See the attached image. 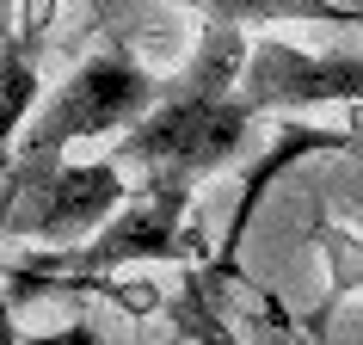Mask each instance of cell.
I'll return each instance as SVG.
<instances>
[{
	"label": "cell",
	"mask_w": 363,
	"mask_h": 345,
	"mask_svg": "<svg viewBox=\"0 0 363 345\" xmlns=\"http://www.w3.org/2000/svg\"><path fill=\"white\" fill-rule=\"evenodd\" d=\"M247 43L252 38L234 25H197V43L179 62V75L160 80L154 105L117 136V167L130 179H179V185H203L210 172L234 167L259 124L240 99Z\"/></svg>",
	"instance_id": "6da1fadb"
},
{
	"label": "cell",
	"mask_w": 363,
	"mask_h": 345,
	"mask_svg": "<svg viewBox=\"0 0 363 345\" xmlns=\"http://www.w3.org/2000/svg\"><path fill=\"white\" fill-rule=\"evenodd\" d=\"M191 197L197 185H179V179H130L123 204L86 241L43 247L19 265H0L6 296L31 302V296H50V290H105V296H123L130 308H154V290H117V271L197 259L203 241L191 229Z\"/></svg>",
	"instance_id": "7a4b0ae2"
},
{
	"label": "cell",
	"mask_w": 363,
	"mask_h": 345,
	"mask_svg": "<svg viewBox=\"0 0 363 345\" xmlns=\"http://www.w3.org/2000/svg\"><path fill=\"white\" fill-rule=\"evenodd\" d=\"M154 87H160V75L135 56L130 43H105L93 56H80L74 75L31 111V124L13 136V148L0 154V197H13L19 185L56 172L80 142L123 136L154 105Z\"/></svg>",
	"instance_id": "3957f363"
},
{
	"label": "cell",
	"mask_w": 363,
	"mask_h": 345,
	"mask_svg": "<svg viewBox=\"0 0 363 345\" xmlns=\"http://www.w3.org/2000/svg\"><path fill=\"white\" fill-rule=\"evenodd\" d=\"M240 99L252 117H296V111H363V50H302L289 38L247 43Z\"/></svg>",
	"instance_id": "277c9868"
},
{
	"label": "cell",
	"mask_w": 363,
	"mask_h": 345,
	"mask_svg": "<svg viewBox=\"0 0 363 345\" xmlns=\"http://www.w3.org/2000/svg\"><path fill=\"white\" fill-rule=\"evenodd\" d=\"M130 172L117 160H62L13 197H0V247L31 241V247H74L123 204Z\"/></svg>",
	"instance_id": "5b68a950"
},
{
	"label": "cell",
	"mask_w": 363,
	"mask_h": 345,
	"mask_svg": "<svg viewBox=\"0 0 363 345\" xmlns=\"http://www.w3.org/2000/svg\"><path fill=\"white\" fill-rule=\"evenodd\" d=\"M363 148V130H333V124H289L277 142H271L259 160H247V172H240V204H234L228 216V234H222V247H216V259L197 278L203 284H228L234 265H240V247H247V234H252V216H259V204H265V192L284 179V172H296L302 160H320V154H351Z\"/></svg>",
	"instance_id": "8992f818"
},
{
	"label": "cell",
	"mask_w": 363,
	"mask_h": 345,
	"mask_svg": "<svg viewBox=\"0 0 363 345\" xmlns=\"http://www.w3.org/2000/svg\"><path fill=\"white\" fill-rule=\"evenodd\" d=\"M43 43H50V0H25L13 38L0 43V154L43 105Z\"/></svg>",
	"instance_id": "52a82bcc"
},
{
	"label": "cell",
	"mask_w": 363,
	"mask_h": 345,
	"mask_svg": "<svg viewBox=\"0 0 363 345\" xmlns=\"http://www.w3.org/2000/svg\"><path fill=\"white\" fill-rule=\"evenodd\" d=\"M179 13H191L197 25H234V31H271V25H333V31H357L363 6L345 0H167Z\"/></svg>",
	"instance_id": "ba28073f"
},
{
	"label": "cell",
	"mask_w": 363,
	"mask_h": 345,
	"mask_svg": "<svg viewBox=\"0 0 363 345\" xmlns=\"http://www.w3.org/2000/svg\"><path fill=\"white\" fill-rule=\"evenodd\" d=\"M314 247H320V259H326V296H320V308L302 314L296 327L314 333V339H326V321L363 290V241L345 229V222H333L326 210H314Z\"/></svg>",
	"instance_id": "9c48e42d"
},
{
	"label": "cell",
	"mask_w": 363,
	"mask_h": 345,
	"mask_svg": "<svg viewBox=\"0 0 363 345\" xmlns=\"http://www.w3.org/2000/svg\"><path fill=\"white\" fill-rule=\"evenodd\" d=\"M185 314L197 321L203 345H234L228 333H222V314H216V284H203V278H197V284H191V296H185Z\"/></svg>",
	"instance_id": "30bf717a"
},
{
	"label": "cell",
	"mask_w": 363,
	"mask_h": 345,
	"mask_svg": "<svg viewBox=\"0 0 363 345\" xmlns=\"http://www.w3.org/2000/svg\"><path fill=\"white\" fill-rule=\"evenodd\" d=\"M25 345V339H19ZM38 345H99V333L93 327H68V333H56V339H38Z\"/></svg>",
	"instance_id": "8fae6325"
},
{
	"label": "cell",
	"mask_w": 363,
	"mask_h": 345,
	"mask_svg": "<svg viewBox=\"0 0 363 345\" xmlns=\"http://www.w3.org/2000/svg\"><path fill=\"white\" fill-rule=\"evenodd\" d=\"M289 345H326V339H314V333H302V327H289Z\"/></svg>",
	"instance_id": "7c38bea8"
}]
</instances>
